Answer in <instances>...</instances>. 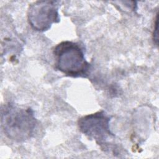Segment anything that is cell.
<instances>
[{
    "label": "cell",
    "instance_id": "cell-4",
    "mask_svg": "<svg viewBox=\"0 0 159 159\" xmlns=\"http://www.w3.org/2000/svg\"><path fill=\"white\" fill-rule=\"evenodd\" d=\"M58 8L59 1H37L30 4L27 11L29 24L34 30H48L60 20Z\"/></svg>",
    "mask_w": 159,
    "mask_h": 159
},
{
    "label": "cell",
    "instance_id": "cell-3",
    "mask_svg": "<svg viewBox=\"0 0 159 159\" xmlns=\"http://www.w3.org/2000/svg\"><path fill=\"white\" fill-rule=\"evenodd\" d=\"M110 120L111 117L102 110L80 118L78 125L81 132L94 140L101 148H106L108 140L114 137L110 130Z\"/></svg>",
    "mask_w": 159,
    "mask_h": 159
},
{
    "label": "cell",
    "instance_id": "cell-2",
    "mask_svg": "<svg viewBox=\"0 0 159 159\" xmlns=\"http://www.w3.org/2000/svg\"><path fill=\"white\" fill-rule=\"evenodd\" d=\"M55 67L68 76L86 77L90 64L84 57V50L76 42L63 41L57 44L53 50Z\"/></svg>",
    "mask_w": 159,
    "mask_h": 159
},
{
    "label": "cell",
    "instance_id": "cell-5",
    "mask_svg": "<svg viewBox=\"0 0 159 159\" xmlns=\"http://www.w3.org/2000/svg\"><path fill=\"white\" fill-rule=\"evenodd\" d=\"M153 41L157 45H158V14H157L156 19H155V28L153 30Z\"/></svg>",
    "mask_w": 159,
    "mask_h": 159
},
{
    "label": "cell",
    "instance_id": "cell-1",
    "mask_svg": "<svg viewBox=\"0 0 159 159\" xmlns=\"http://www.w3.org/2000/svg\"><path fill=\"white\" fill-rule=\"evenodd\" d=\"M1 123L5 135L17 143L32 137L37 124L34 111L8 102L2 106Z\"/></svg>",
    "mask_w": 159,
    "mask_h": 159
}]
</instances>
